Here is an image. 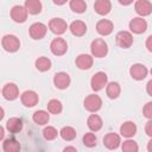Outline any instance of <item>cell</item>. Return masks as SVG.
Instances as JSON below:
<instances>
[{
    "mask_svg": "<svg viewBox=\"0 0 152 152\" xmlns=\"http://www.w3.org/2000/svg\"><path fill=\"white\" fill-rule=\"evenodd\" d=\"M20 100H21V103L25 106V107H33L38 103L39 101V97H38V94L33 90H26L21 94L20 96Z\"/></svg>",
    "mask_w": 152,
    "mask_h": 152,
    "instance_id": "obj_11",
    "label": "cell"
},
{
    "mask_svg": "<svg viewBox=\"0 0 152 152\" xmlns=\"http://www.w3.org/2000/svg\"><path fill=\"white\" fill-rule=\"evenodd\" d=\"M69 30H70V32H71L74 36H76V37H82V36L86 34V32H87V25H86V23H83L82 20H75V21H72V23L70 24Z\"/></svg>",
    "mask_w": 152,
    "mask_h": 152,
    "instance_id": "obj_19",
    "label": "cell"
},
{
    "mask_svg": "<svg viewBox=\"0 0 152 152\" xmlns=\"http://www.w3.org/2000/svg\"><path fill=\"white\" fill-rule=\"evenodd\" d=\"M90 51H91V55L94 57L102 58V57H104L108 53V45H107V43L103 39L97 38V39H95V40L91 42Z\"/></svg>",
    "mask_w": 152,
    "mask_h": 152,
    "instance_id": "obj_1",
    "label": "cell"
},
{
    "mask_svg": "<svg viewBox=\"0 0 152 152\" xmlns=\"http://www.w3.org/2000/svg\"><path fill=\"white\" fill-rule=\"evenodd\" d=\"M0 139H4V127H0Z\"/></svg>",
    "mask_w": 152,
    "mask_h": 152,
    "instance_id": "obj_43",
    "label": "cell"
},
{
    "mask_svg": "<svg viewBox=\"0 0 152 152\" xmlns=\"http://www.w3.org/2000/svg\"><path fill=\"white\" fill-rule=\"evenodd\" d=\"M96 141H97V138L94 133H86L83 135V144L88 147H94L96 146Z\"/></svg>",
    "mask_w": 152,
    "mask_h": 152,
    "instance_id": "obj_34",
    "label": "cell"
},
{
    "mask_svg": "<svg viewBox=\"0 0 152 152\" xmlns=\"http://www.w3.org/2000/svg\"><path fill=\"white\" fill-rule=\"evenodd\" d=\"M1 45L7 52H15L20 48V40L13 34H6L2 37Z\"/></svg>",
    "mask_w": 152,
    "mask_h": 152,
    "instance_id": "obj_2",
    "label": "cell"
},
{
    "mask_svg": "<svg viewBox=\"0 0 152 152\" xmlns=\"http://www.w3.org/2000/svg\"><path fill=\"white\" fill-rule=\"evenodd\" d=\"M145 133L152 138V119H150L145 125Z\"/></svg>",
    "mask_w": 152,
    "mask_h": 152,
    "instance_id": "obj_36",
    "label": "cell"
},
{
    "mask_svg": "<svg viewBox=\"0 0 152 152\" xmlns=\"http://www.w3.org/2000/svg\"><path fill=\"white\" fill-rule=\"evenodd\" d=\"M146 48H147V50L150 52H152V34L148 36L147 39H146Z\"/></svg>",
    "mask_w": 152,
    "mask_h": 152,
    "instance_id": "obj_37",
    "label": "cell"
},
{
    "mask_svg": "<svg viewBox=\"0 0 152 152\" xmlns=\"http://www.w3.org/2000/svg\"><path fill=\"white\" fill-rule=\"evenodd\" d=\"M144 116L147 119H152V102H147L142 108Z\"/></svg>",
    "mask_w": 152,
    "mask_h": 152,
    "instance_id": "obj_35",
    "label": "cell"
},
{
    "mask_svg": "<svg viewBox=\"0 0 152 152\" xmlns=\"http://www.w3.org/2000/svg\"><path fill=\"white\" fill-rule=\"evenodd\" d=\"M151 75H152V69H151Z\"/></svg>",
    "mask_w": 152,
    "mask_h": 152,
    "instance_id": "obj_44",
    "label": "cell"
},
{
    "mask_svg": "<svg viewBox=\"0 0 152 152\" xmlns=\"http://www.w3.org/2000/svg\"><path fill=\"white\" fill-rule=\"evenodd\" d=\"M70 82H71L70 76L63 71L57 72L53 77V83H55L56 88H58V89H66L70 86Z\"/></svg>",
    "mask_w": 152,
    "mask_h": 152,
    "instance_id": "obj_14",
    "label": "cell"
},
{
    "mask_svg": "<svg viewBox=\"0 0 152 152\" xmlns=\"http://www.w3.org/2000/svg\"><path fill=\"white\" fill-rule=\"evenodd\" d=\"M121 140H120V137L116 134V133H107L103 138V144L109 150H114V148H118L119 145H120Z\"/></svg>",
    "mask_w": 152,
    "mask_h": 152,
    "instance_id": "obj_18",
    "label": "cell"
},
{
    "mask_svg": "<svg viewBox=\"0 0 152 152\" xmlns=\"http://www.w3.org/2000/svg\"><path fill=\"white\" fill-rule=\"evenodd\" d=\"M113 28H114L113 23L110 20H107V19H101L96 24V31L101 36H108V34H110L113 32Z\"/></svg>",
    "mask_w": 152,
    "mask_h": 152,
    "instance_id": "obj_17",
    "label": "cell"
},
{
    "mask_svg": "<svg viewBox=\"0 0 152 152\" xmlns=\"http://www.w3.org/2000/svg\"><path fill=\"white\" fill-rule=\"evenodd\" d=\"M49 28L55 34H63L68 28V24L62 18H53L49 21Z\"/></svg>",
    "mask_w": 152,
    "mask_h": 152,
    "instance_id": "obj_7",
    "label": "cell"
},
{
    "mask_svg": "<svg viewBox=\"0 0 152 152\" xmlns=\"http://www.w3.org/2000/svg\"><path fill=\"white\" fill-rule=\"evenodd\" d=\"M76 66L81 70H88L91 68L93 65V57L90 55H87V53H81L76 57Z\"/></svg>",
    "mask_w": 152,
    "mask_h": 152,
    "instance_id": "obj_16",
    "label": "cell"
},
{
    "mask_svg": "<svg viewBox=\"0 0 152 152\" xmlns=\"http://www.w3.org/2000/svg\"><path fill=\"white\" fill-rule=\"evenodd\" d=\"M64 151H65V152H66V151H75V152H76L77 150H76V147H71V146H68V147H65V148H64Z\"/></svg>",
    "mask_w": 152,
    "mask_h": 152,
    "instance_id": "obj_42",
    "label": "cell"
},
{
    "mask_svg": "<svg viewBox=\"0 0 152 152\" xmlns=\"http://www.w3.org/2000/svg\"><path fill=\"white\" fill-rule=\"evenodd\" d=\"M48 31V26L43 23H34L30 26V36L33 39H42L45 37Z\"/></svg>",
    "mask_w": 152,
    "mask_h": 152,
    "instance_id": "obj_9",
    "label": "cell"
},
{
    "mask_svg": "<svg viewBox=\"0 0 152 152\" xmlns=\"http://www.w3.org/2000/svg\"><path fill=\"white\" fill-rule=\"evenodd\" d=\"M147 150H148V152H152V138L147 144Z\"/></svg>",
    "mask_w": 152,
    "mask_h": 152,
    "instance_id": "obj_41",
    "label": "cell"
},
{
    "mask_svg": "<svg viewBox=\"0 0 152 152\" xmlns=\"http://www.w3.org/2000/svg\"><path fill=\"white\" fill-rule=\"evenodd\" d=\"M2 148L6 152H18L20 150V144L15 139H6L2 142Z\"/></svg>",
    "mask_w": 152,
    "mask_h": 152,
    "instance_id": "obj_28",
    "label": "cell"
},
{
    "mask_svg": "<svg viewBox=\"0 0 152 152\" xmlns=\"http://www.w3.org/2000/svg\"><path fill=\"white\" fill-rule=\"evenodd\" d=\"M120 91H121V88H120V84L118 82H110L107 84L106 93H107V96L109 99H116L120 95Z\"/></svg>",
    "mask_w": 152,
    "mask_h": 152,
    "instance_id": "obj_26",
    "label": "cell"
},
{
    "mask_svg": "<svg viewBox=\"0 0 152 152\" xmlns=\"http://www.w3.org/2000/svg\"><path fill=\"white\" fill-rule=\"evenodd\" d=\"M121 148H122L124 152H137V151L139 150L138 144H137L134 140H129V139L122 142Z\"/></svg>",
    "mask_w": 152,
    "mask_h": 152,
    "instance_id": "obj_32",
    "label": "cell"
},
{
    "mask_svg": "<svg viewBox=\"0 0 152 152\" xmlns=\"http://www.w3.org/2000/svg\"><path fill=\"white\" fill-rule=\"evenodd\" d=\"M2 95L6 100L13 101L19 96V89L14 83H6L2 88Z\"/></svg>",
    "mask_w": 152,
    "mask_h": 152,
    "instance_id": "obj_15",
    "label": "cell"
},
{
    "mask_svg": "<svg viewBox=\"0 0 152 152\" xmlns=\"http://www.w3.org/2000/svg\"><path fill=\"white\" fill-rule=\"evenodd\" d=\"M119 2L121 5H124V6H128V5H131L133 2V0H119Z\"/></svg>",
    "mask_w": 152,
    "mask_h": 152,
    "instance_id": "obj_39",
    "label": "cell"
},
{
    "mask_svg": "<svg viewBox=\"0 0 152 152\" xmlns=\"http://www.w3.org/2000/svg\"><path fill=\"white\" fill-rule=\"evenodd\" d=\"M120 133L125 138H131L137 133V125L133 121H126L121 125Z\"/></svg>",
    "mask_w": 152,
    "mask_h": 152,
    "instance_id": "obj_21",
    "label": "cell"
},
{
    "mask_svg": "<svg viewBox=\"0 0 152 152\" xmlns=\"http://www.w3.org/2000/svg\"><path fill=\"white\" fill-rule=\"evenodd\" d=\"M25 8L30 14H38L42 11V2L40 0H26L25 1Z\"/></svg>",
    "mask_w": 152,
    "mask_h": 152,
    "instance_id": "obj_24",
    "label": "cell"
},
{
    "mask_svg": "<svg viewBox=\"0 0 152 152\" xmlns=\"http://www.w3.org/2000/svg\"><path fill=\"white\" fill-rule=\"evenodd\" d=\"M70 8L76 13H83L87 10L84 0H70Z\"/></svg>",
    "mask_w": 152,
    "mask_h": 152,
    "instance_id": "obj_31",
    "label": "cell"
},
{
    "mask_svg": "<svg viewBox=\"0 0 152 152\" xmlns=\"http://www.w3.org/2000/svg\"><path fill=\"white\" fill-rule=\"evenodd\" d=\"M146 28H147V23L145 19H142V17L133 18L129 21V30L133 33H137V34L144 33L146 31Z\"/></svg>",
    "mask_w": 152,
    "mask_h": 152,
    "instance_id": "obj_10",
    "label": "cell"
},
{
    "mask_svg": "<svg viewBox=\"0 0 152 152\" xmlns=\"http://www.w3.org/2000/svg\"><path fill=\"white\" fill-rule=\"evenodd\" d=\"M57 134H58L57 129L55 127H52V126H48V127H45L43 129V135H44V138L46 140H53V139H56L57 138Z\"/></svg>",
    "mask_w": 152,
    "mask_h": 152,
    "instance_id": "obj_33",
    "label": "cell"
},
{
    "mask_svg": "<svg viewBox=\"0 0 152 152\" xmlns=\"http://www.w3.org/2000/svg\"><path fill=\"white\" fill-rule=\"evenodd\" d=\"M101 106H102V100L99 95L90 94L84 99V108L88 112L95 113L101 108Z\"/></svg>",
    "mask_w": 152,
    "mask_h": 152,
    "instance_id": "obj_3",
    "label": "cell"
},
{
    "mask_svg": "<svg viewBox=\"0 0 152 152\" xmlns=\"http://www.w3.org/2000/svg\"><path fill=\"white\" fill-rule=\"evenodd\" d=\"M33 121L39 125V126H43V125H46L49 122V119H50V115L48 114V112L45 110H36L33 113V116H32Z\"/></svg>",
    "mask_w": 152,
    "mask_h": 152,
    "instance_id": "obj_25",
    "label": "cell"
},
{
    "mask_svg": "<svg viewBox=\"0 0 152 152\" xmlns=\"http://www.w3.org/2000/svg\"><path fill=\"white\" fill-rule=\"evenodd\" d=\"M107 81H108V77H107L106 72H103V71L96 72V74L91 77V80H90L91 89L95 90V91H99V90L103 89V88L107 86Z\"/></svg>",
    "mask_w": 152,
    "mask_h": 152,
    "instance_id": "obj_4",
    "label": "cell"
},
{
    "mask_svg": "<svg viewBox=\"0 0 152 152\" xmlns=\"http://www.w3.org/2000/svg\"><path fill=\"white\" fill-rule=\"evenodd\" d=\"M62 109H63L62 103L57 99H52V100H50L48 102V110H49V113L57 115V114H59L62 112Z\"/></svg>",
    "mask_w": 152,
    "mask_h": 152,
    "instance_id": "obj_30",
    "label": "cell"
},
{
    "mask_svg": "<svg viewBox=\"0 0 152 152\" xmlns=\"http://www.w3.org/2000/svg\"><path fill=\"white\" fill-rule=\"evenodd\" d=\"M146 91H147V94L150 96H152V80L148 81V83L146 84Z\"/></svg>",
    "mask_w": 152,
    "mask_h": 152,
    "instance_id": "obj_38",
    "label": "cell"
},
{
    "mask_svg": "<svg viewBox=\"0 0 152 152\" xmlns=\"http://www.w3.org/2000/svg\"><path fill=\"white\" fill-rule=\"evenodd\" d=\"M6 129L10 133H18L23 129V120L19 118H11L6 122Z\"/></svg>",
    "mask_w": 152,
    "mask_h": 152,
    "instance_id": "obj_22",
    "label": "cell"
},
{
    "mask_svg": "<svg viewBox=\"0 0 152 152\" xmlns=\"http://www.w3.org/2000/svg\"><path fill=\"white\" fill-rule=\"evenodd\" d=\"M59 134H61L62 139H64V140H66V141L74 140V139L76 138V135H77L75 128L71 127V126H65V127H63V128L61 129Z\"/></svg>",
    "mask_w": 152,
    "mask_h": 152,
    "instance_id": "obj_27",
    "label": "cell"
},
{
    "mask_svg": "<svg viewBox=\"0 0 152 152\" xmlns=\"http://www.w3.org/2000/svg\"><path fill=\"white\" fill-rule=\"evenodd\" d=\"M27 10L25 8V6H20V5H15L12 7L11 10V18L13 21L15 23H24L27 19Z\"/></svg>",
    "mask_w": 152,
    "mask_h": 152,
    "instance_id": "obj_6",
    "label": "cell"
},
{
    "mask_svg": "<svg viewBox=\"0 0 152 152\" xmlns=\"http://www.w3.org/2000/svg\"><path fill=\"white\" fill-rule=\"evenodd\" d=\"M36 68L39 71H48L51 68V61L48 57H44V56L38 57L36 59Z\"/></svg>",
    "mask_w": 152,
    "mask_h": 152,
    "instance_id": "obj_29",
    "label": "cell"
},
{
    "mask_svg": "<svg viewBox=\"0 0 152 152\" xmlns=\"http://www.w3.org/2000/svg\"><path fill=\"white\" fill-rule=\"evenodd\" d=\"M87 125L93 132H97L102 128L103 124H102V119L97 114H91L87 120Z\"/></svg>",
    "mask_w": 152,
    "mask_h": 152,
    "instance_id": "obj_23",
    "label": "cell"
},
{
    "mask_svg": "<svg viewBox=\"0 0 152 152\" xmlns=\"http://www.w3.org/2000/svg\"><path fill=\"white\" fill-rule=\"evenodd\" d=\"M134 10L140 17H146L152 13V4L148 0H138L134 4Z\"/></svg>",
    "mask_w": 152,
    "mask_h": 152,
    "instance_id": "obj_13",
    "label": "cell"
},
{
    "mask_svg": "<svg viewBox=\"0 0 152 152\" xmlns=\"http://www.w3.org/2000/svg\"><path fill=\"white\" fill-rule=\"evenodd\" d=\"M94 10L100 15H106L112 10V4L109 0H96L94 4Z\"/></svg>",
    "mask_w": 152,
    "mask_h": 152,
    "instance_id": "obj_20",
    "label": "cell"
},
{
    "mask_svg": "<svg viewBox=\"0 0 152 152\" xmlns=\"http://www.w3.org/2000/svg\"><path fill=\"white\" fill-rule=\"evenodd\" d=\"M116 44L122 49H128L133 44V36L128 31H120L116 33Z\"/></svg>",
    "mask_w": 152,
    "mask_h": 152,
    "instance_id": "obj_8",
    "label": "cell"
},
{
    "mask_svg": "<svg viewBox=\"0 0 152 152\" xmlns=\"http://www.w3.org/2000/svg\"><path fill=\"white\" fill-rule=\"evenodd\" d=\"M50 50L55 56H63L68 50V44L63 38H55L50 44Z\"/></svg>",
    "mask_w": 152,
    "mask_h": 152,
    "instance_id": "obj_5",
    "label": "cell"
},
{
    "mask_svg": "<svg viewBox=\"0 0 152 152\" xmlns=\"http://www.w3.org/2000/svg\"><path fill=\"white\" fill-rule=\"evenodd\" d=\"M53 1V4H56V5H58V6H61V5H64L68 0H52Z\"/></svg>",
    "mask_w": 152,
    "mask_h": 152,
    "instance_id": "obj_40",
    "label": "cell"
},
{
    "mask_svg": "<svg viewBox=\"0 0 152 152\" xmlns=\"http://www.w3.org/2000/svg\"><path fill=\"white\" fill-rule=\"evenodd\" d=\"M147 68L144 65V64H140V63H137V64H133L129 69V74L132 76V78L137 80V81H141L144 80L146 76H147Z\"/></svg>",
    "mask_w": 152,
    "mask_h": 152,
    "instance_id": "obj_12",
    "label": "cell"
}]
</instances>
